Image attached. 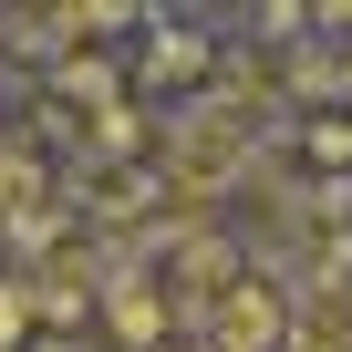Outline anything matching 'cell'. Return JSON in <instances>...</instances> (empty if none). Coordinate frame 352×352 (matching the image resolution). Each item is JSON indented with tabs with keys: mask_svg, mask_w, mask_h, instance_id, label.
I'll use <instances>...</instances> for the list:
<instances>
[{
	"mask_svg": "<svg viewBox=\"0 0 352 352\" xmlns=\"http://www.w3.org/2000/svg\"><path fill=\"white\" fill-rule=\"evenodd\" d=\"M73 208L83 218H135V208H155V176L145 166H83L73 176Z\"/></svg>",
	"mask_w": 352,
	"mask_h": 352,
	"instance_id": "cell-3",
	"label": "cell"
},
{
	"mask_svg": "<svg viewBox=\"0 0 352 352\" xmlns=\"http://www.w3.org/2000/svg\"><path fill=\"white\" fill-rule=\"evenodd\" d=\"M32 300H42L32 280H0V342H21V321H32Z\"/></svg>",
	"mask_w": 352,
	"mask_h": 352,
	"instance_id": "cell-5",
	"label": "cell"
},
{
	"mask_svg": "<svg viewBox=\"0 0 352 352\" xmlns=\"http://www.w3.org/2000/svg\"><path fill=\"white\" fill-rule=\"evenodd\" d=\"M42 352H73V342H42Z\"/></svg>",
	"mask_w": 352,
	"mask_h": 352,
	"instance_id": "cell-6",
	"label": "cell"
},
{
	"mask_svg": "<svg viewBox=\"0 0 352 352\" xmlns=\"http://www.w3.org/2000/svg\"><path fill=\"white\" fill-rule=\"evenodd\" d=\"M197 63H208L197 32H166V42H155V83H166V73H197Z\"/></svg>",
	"mask_w": 352,
	"mask_h": 352,
	"instance_id": "cell-4",
	"label": "cell"
},
{
	"mask_svg": "<svg viewBox=\"0 0 352 352\" xmlns=\"http://www.w3.org/2000/svg\"><path fill=\"white\" fill-rule=\"evenodd\" d=\"M249 166H259V135H249L239 94H197L155 145V187H166V208H208V197L249 187Z\"/></svg>",
	"mask_w": 352,
	"mask_h": 352,
	"instance_id": "cell-1",
	"label": "cell"
},
{
	"mask_svg": "<svg viewBox=\"0 0 352 352\" xmlns=\"http://www.w3.org/2000/svg\"><path fill=\"white\" fill-rule=\"evenodd\" d=\"M197 321H208V352H290V290L270 270H239Z\"/></svg>",
	"mask_w": 352,
	"mask_h": 352,
	"instance_id": "cell-2",
	"label": "cell"
}]
</instances>
